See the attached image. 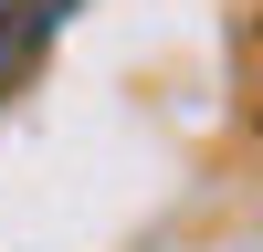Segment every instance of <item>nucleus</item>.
Wrapping results in <instances>:
<instances>
[{"instance_id": "nucleus-1", "label": "nucleus", "mask_w": 263, "mask_h": 252, "mask_svg": "<svg viewBox=\"0 0 263 252\" xmlns=\"http://www.w3.org/2000/svg\"><path fill=\"white\" fill-rule=\"evenodd\" d=\"M74 11H84V0H0V105L42 74V53H53V32Z\"/></svg>"}]
</instances>
